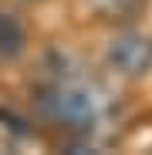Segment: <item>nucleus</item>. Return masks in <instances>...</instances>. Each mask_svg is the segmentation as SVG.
Here are the masks:
<instances>
[{
  "label": "nucleus",
  "mask_w": 152,
  "mask_h": 155,
  "mask_svg": "<svg viewBox=\"0 0 152 155\" xmlns=\"http://www.w3.org/2000/svg\"><path fill=\"white\" fill-rule=\"evenodd\" d=\"M44 105L51 111V118H58L71 128H91L98 118V98L85 88V84H54L47 91Z\"/></svg>",
  "instance_id": "1"
},
{
  "label": "nucleus",
  "mask_w": 152,
  "mask_h": 155,
  "mask_svg": "<svg viewBox=\"0 0 152 155\" xmlns=\"http://www.w3.org/2000/svg\"><path fill=\"white\" fill-rule=\"evenodd\" d=\"M108 61L122 78H142L152 71V41L139 31H125L108 44Z\"/></svg>",
  "instance_id": "2"
},
{
  "label": "nucleus",
  "mask_w": 152,
  "mask_h": 155,
  "mask_svg": "<svg viewBox=\"0 0 152 155\" xmlns=\"http://www.w3.org/2000/svg\"><path fill=\"white\" fill-rule=\"evenodd\" d=\"M88 4L101 20H115V24L135 20L145 10V0H88Z\"/></svg>",
  "instance_id": "3"
}]
</instances>
